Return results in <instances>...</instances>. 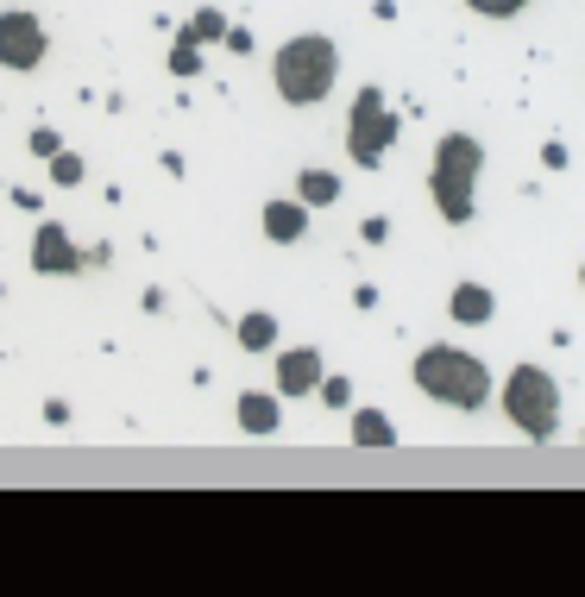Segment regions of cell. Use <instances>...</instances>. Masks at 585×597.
Here are the masks:
<instances>
[{"label": "cell", "mask_w": 585, "mask_h": 597, "mask_svg": "<svg viewBox=\"0 0 585 597\" xmlns=\"http://www.w3.org/2000/svg\"><path fill=\"white\" fill-rule=\"evenodd\" d=\"M334 70H340L334 38L303 32V38H290V45L278 50V95L290 101V107H315V101L334 89Z\"/></svg>", "instance_id": "1"}, {"label": "cell", "mask_w": 585, "mask_h": 597, "mask_svg": "<svg viewBox=\"0 0 585 597\" xmlns=\"http://www.w3.org/2000/svg\"><path fill=\"white\" fill-rule=\"evenodd\" d=\"M416 384L429 390L434 402H454V409H479L491 397V372H484L472 352H454V347H429L416 359Z\"/></svg>", "instance_id": "2"}, {"label": "cell", "mask_w": 585, "mask_h": 597, "mask_svg": "<svg viewBox=\"0 0 585 597\" xmlns=\"http://www.w3.org/2000/svg\"><path fill=\"white\" fill-rule=\"evenodd\" d=\"M479 139H466V132H447L441 151H434V201H441V214L447 221H472V183H479Z\"/></svg>", "instance_id": "3"}, {"label": "cell", "mask_w": 585, "mask_h": 597, "mask_svg": "<svg viewBox=\"0 0 585 597\" xmlns=\"http://www.w3.org/2000/svg\"><path fill=\"white\" fill-rule=\"evenodd\" d=\"M504 415L523 428L529 441H548L560 428V384L541 372V365H516L510 384H504Z\"/></svg>", "instance_id": "4"}, {"label": "cell", "mask_w": 585, "mask_h": 597, "mask_svg": "<svg viewBox=\"0 0 585 597\" xmlns=\"http://www.w3.org/2000/svg\"><path fill=\"white\" fill-rule=\"evenodd\" d=\"M390 139H397V114L384 107L378 89H365V95L353 101V120H347V151H353V164L378 171L384 151H390Z\"/></svg>", "instance_id": "5"}, {"label": "cell", "mask_w": 585, "mask_h": 597, "mask_svg": "<svg viewBox=\"0 0 585 597\" xmlns=\"http://www.w3.org/2000/svg\"><path fill=\"white\" fill-rule=\"evenodd\" d=\"M45 57V25L32 13H0V63L7 70H38Z\"/></svg>", "instance_id": "6"}, {"label": "cell", "mask_w": 585, "mask_h": 597, "mask_svg": "<svg viewBox=\"0 0 585 597\" xmlns=\"http://www.w3.org/2000/svg\"><path fill=\"white\" fill-rule=\"evenodd\" d=\"M32 265H38V271L45 277H70V271H82V265H89V251H77L70 246V233H63V226H38V239H32Z\"/></svg>", "instance_id": "7"}, {"label": "cell", "mask_w": 585, "mask_h": 597, "mask_svg": "<svg viewBox=\"0 0 585 597\" xmlns=\"http://www.w3.org/2000/svg\"><path fill=\"white\" fill-rule=\"evenodd\" d=\"M278 390L283 397H308V390H321V352L315 347H296L278 359Z\"/></svg>", "instance_id": "8"}, {"label": "cell", "mask_w": 585, "mask_h": 597, "mask_svg": "<svg viewBox=\"0 0 585 597\" xmlns=\"http://www.w3.org/2000/svg\"><path fill=\"white\" fill-rule=\"evenodd\" d=\"M308 233V201H265V239L296 246Z\"/></svg>", "instance_id": "9"}, {"label": "cell", "mask_w": 585, "mask_h": 597, "mask_svg": "<svg viewBox=\"0 0 585 597\" xmlns=\"http://www.w3.org/2000/svg\"><path fill=\"white\" fill-rule=\"evenodd\" d=\"M278 422H283V409L271 397H258V390L239 397V428H246V434H278Z\"/></svg>", "instance_id": "10"}, {"label": "cell", "mask_w": 585, "mask_h": 597, "mask_svg": "<svg viewBox=\"0 0 585 597\" xmlns=\"http://www.w3.org/2000/svg\"><path fill=\"white\" fill-rule=\"evenodd\" d=\"M447 308H454V321H472V327H479V321H491V290H484V283H459Z\"/></svg>", "instance_id": "11"}, {"label": "cell", "mask_w": 585, "mask_h": 597, "mask_svg": "<svg viewBox=\"0 0 585 597\" xmlns=\"http://www.w3.org/2000/svg\"><path fill=\"white\" fill-rule=\"evenodd\" d=\"M353 441L359 447H397V428L384 422L378 409H359L353 415Z\"/></svg>", "instance_id": "12"}, {"label": "cell", "mask_w": 585, "mask_h": 597, "mask_svg": "<svg viewBox=\"0 0 585 597\" xmlns=\"http://www.w3.org/2000/svg\"><path fill=\"white\" fill-rule=\"evenodd\" d=\"M296 196H303L308 208H328V201H340V176H334V171H303Z\"/></svg>", "instance_id": "13"}, {"label": "cell", "mask_w": 585, "mask_h": 597, "mask_svg": "<svg viewBox=\"0 0 585 597\" xmlns=\"http://www.w3.org/2000/svg\"><path fill=\"white\" fill-rule=\"evenodd\" d=\"M239 347L246 352L278 347V321H271V315H246V321H239Z\"/></svg>", "instance_id": "14"}, {"label": "cell", "mask_w": 585, "mask_h": 597, "mask_svg": "<svg viewBox=\"0 0 585 597\" xmlns=\"http://www.w3.org/2000/svg\"><path fill=\"white\" fill-rule=\"evenodd\" d=\"M171 70H177V75H196V70H202V38H196L189 25H183L177 50H171Z\"/></svg>", "instance_id": "15"}, {"label": "cell", "mask_w": 585, "mask_h": 597, "mask_svg": "<svg viewBox=\"0 0 585 597\" xmlns=\"http://www.w3.org/2000/svg\"><path fill=\"white\" fill-rule=\"evenodd\" d=\"M189 32H196V38H202V45H214V38H227L233 25L221 20V13H214V7H202V13H196V20H189Z\"/></svg>", "instance_id": "16"}, {"label": "cell", "mask_w": 585, "mask_h": 597, "mask_svg": "<svg viewBox=\"0 0 585 597\" xmlns=\"http://www.w3.org/2000/svg\"><path fill=\"white\" fill-rule=\"evenodd\" d=\"M472 13H484V20H510V13H523L529 0H466Z\"/></svg>", "instance_id": "17"}, {"label": "cell", "mask_w": 585, "mask_h": 597, "mask_svg": "<svg viewBox=\"0 0 585 597\" xmlns=\"http://www.w3.org/2000/svg\"><path fill=\"white\" fill-rule=\"evenodd\" d=\"M51 176L63 183V189H77V183H82V157H70V151H57V157H51Z\"/></svg>", "instance_id": "18"}, {"label": "cell", "mask_w": 585, "mask_h": 597, "mask_svg": "<svg viewBox=\"0 0 585 597\" xmlns=\"http://www.w3.org/2000/svg\"><path fill=\"white\" fill-rule=\"evenodd\" d=\"M32 151H38V157H45V164H51L57 151H63V139H57L51 126H38V132H32Z\"/></svg>", "instance_id": "19"}, {"label": "cell", "mask_w": 585, "mask_h": 597, "mask_svg": "<svg viewBox=\"0 0 585 597\" xmlns=\"http://www.w3.org/2000/svg\"><path fill=\"white\" fill-rule=\"evenodd\" d=\"M321 397H328L334 409H340V402L353 397V384H347V377H321Z\"/></svg>", "instance_id": "20"}, {"label": "cell", "mask_w": 585, "mask_h": 597, "mask_svg": "<svg viewBox=\"0 0 585 597\" xmlns=\"http://www.w3.org/2000/svg\"><path fill=\"white\" fill-rule=\"evenodd\" d=\"M580 277H585V271H580Z\"/></svg>", "instance_id": "21"}]
</instances>
